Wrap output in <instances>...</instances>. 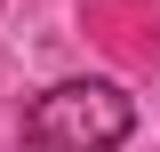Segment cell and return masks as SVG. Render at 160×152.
<instances>
[{
    "mask_svg": "<svg viewBox=\"0 0 160 152\" xmlns=\"http://www.w3.org/2000/svg\"><path fill=\"white\" fill-rule=\"evenodd\" d=\"M136 136V104L112 80H56L24 112V152H120Z\"/></svg>",
    "mask_w": 160,
    "mask_h": 152,
    "instance_id": "6da1fadb",
    "label": "cell"
}]
</instances>
